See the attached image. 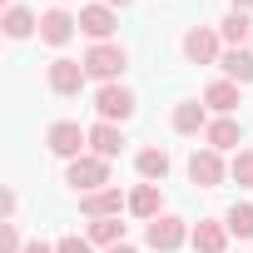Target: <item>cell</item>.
Segmentation results:
<instances>
[{
  "label": "cell",
  "mask_w": 253,
  "mask_h": 253,
  "mask_svg": "<svg viewBox=\"0 0 253 253\" xmlns=\"http://www.w3.org/2000/svg\"><path fill=\"white\" fill-rule=\"evenodd\" d=\"M124 65H129V55H124V45H89V55H84V70H89V80H104V84H114L119 75H124Z\"/></svg>",
  "instance_id": "cell-1"
},
{
  "label": "cell",
  "mask_w": 253,
  "mask_h": 253,
  "mask_svg": "<svg viewBox=\"0 0 253 253\" xmlns=\"http://www.w3.org/2000/svg\"><path fill=\"white\" fill-rule=\"evenodd\" d=\"M80 194H94V189H109V159H99V154H80L75 164H70V174H65Z\"/></svg>",
  "instance_id": "cell-2"
},
{
  "label": "cell",
  "mask_w": 253,
  "mask_h": 253,
  "mask_svg": "<svg viewBox=\"0 0 253 253\" xmlns=\"http://www.w3.org/2000/svg\"><path fill=\"white\" fill-rule=\"evenodd\" d=\"M45 144H50V154H60V159H70V164H75V159L84 154V144H89V129H80V124L60 119V124H50Z\"/></svg>",
  "instance_id": "cell-3"
},
{
  "label": "cell",
  "mask_w": 253,
  "mask_h": 253,
  "mask_svg": "<svg viewBox=\"0 0 253 253\" xmlns=\"http://www.w3.org/2000/svg\"><path fill=\"white\" fill-rule=\"evenodd\" d=\"M94 109H99V119H104V124H114V119L124 124V119L134 114V94L124 89V84H104V89L94 94Z\"/></svg>",
  "instance_id": "cell-4"
},
{
  "label": "cell",
  "mask_w": 253,
  "mask_h": 253,
  "mask_svg": "<svg viewBox=\"0 0 253 253\" xmlns=\"http://www.w3.org/2000/svg\"><path fill=\"white\" fill-rule=\"evenodd\" d=\"M189 179L199 184V189H218L223 184V159H218V149H194L189 154Z\"/></svg>",
  "instance_id": "cell-5"
},
{
  "label": "cell",
  "mask_w": 253,
  "mask_h": 253,
  "mask_svg": "<svg viewBox=\"0 0 253 253\" xmlns=\"http://www.w3.org/2000/svg\"><path fill=\"white\" fill-rule=\"evenodd\" d=\"M184 238H189V228H184V218H174V213H159V218L149 223V248H154V253H174Z\"/></svg>",
  "instance_id": "cell-6"
},
{
  "label": "cell",
  "mask_w": 253,
  "mask_h": 253,
  "mask_svg": "<svg viewBox=\"0 0 253 253\" xmlns=\"http://www.w3.org/2000/svg\"><path fill=\"white\" fill-rule=\"evenodd\" d=\"M84 80H89L84 60H55V65H50V89H55V94H80Z\"/></svg>",
  "instance_id": "cell-7"
},
{
  "label": "cell",
  "mask_w": 253,
  "mask_h": 253,
  "mask_svg": "<svg viewBox=\"0 0 253 253\" xmlns=\"http://www.w3.org/2000/svg\"><path fill=\"white\" fill-rule=\"evenodd\" d=\"M114 25H119V20H114L109 5H84V10H80V30H84L94 45H104V40L114 35Z\"/></svg>",
  "instance_id": "cell-8"
},
{
  "label": "cell",
  "mask_w": 253,
  "mask_h": 253,
  "mask_svg": "<svg viewBox=\"0 0 253 253\" xmlns=\"http://www.w3.org/2000/svg\"><path fill=\"white\" fill-rule=\"evenodd\" d=\"M184 55H189L194 65H213V60H223V55H218V35L204 30V25H194V30L184 35Z\"/></svg>",
  "instance_id": "cell-9"
},
{
  "label": "cell",
  "mask_w": 253,
  "mask_h": 253,
  "mask_svg": "<svg viewBox=\"0 0 253 253\" xmlns=\"http://www.w3.org/2000/svg\"><path fill=\"white\" fill-rule=\"evenodd\" d=\"M119 209H124L119 189H94V194H80V213H84V218H119Z\"/></svg>",
  "instance_id": "cell-10"
},
{
  "label": "cell",
  "mask_w": 253,
  "mask_h": 253,
  "mask_svg": "<svg viewBox=\"0 0 253 253\" xmlns=\"http://www.w3.org/2000/svg\"><path fill=\"white\" fill-rule=\"evenodd\" d=\"M75 25H80V20H75L70 10H45V15H40V40H45V45H65V40L75 35Z\"/></svg>",
  "instance_id": "cell-11"
},
{
  "label": "cell",
  "mask_w": 253,
  "mask_h": 253,
  "mask_svg": "<svg viewBox=\"0 0 253 253\" xmlns=\"http://www.w3.org/2000/svg\"><path fill=\"white\" fill-rule=\"evenodd\" d=\"M199 253H223L228 248V223H213V218H199V228L189 233Z\"/></svg>",
  "instance_id": "cell-12"
},
{
  "label": "cell",
  "mask_w": 253,
  "mask_h": 253,
  "mask_svg": "<svg viewBox=\"0 0 253 253\" xmlns=\"http://www.w3.org/2000/svg\"><path fill=\"white\" fill-rule=\"evenodd\" d=\"M204 139H209V149H218V154H223V149H238V144H243V129H238V119H228V114H223V119H213L209 129H204Z\"/></svg>",
  "instance_id": "cell-13"
},
{
  "label": "cell",
  "mask_w": 253,
  "mask_h": 253,
  "mask_svg": "<svg viewBox=\"0 0 253 253\" xmlns=\"http://www.w3.org/2000/svg\"><path fill=\"white\" fill-rule=\"evenodd\" d=\"M89 149L99 154V159H114L119 149H124V134H119V124H94V129H89Z\"/></svg>",
  "instance_id": "cell-14"
},
{
  "label": "cell",
  "mask_w": 253,
  "mask_h": 253,
  "mask_svg": "<svg viewBox=\"0 0 253 253\" xmlns=\"http://www.w3.org/2000/svg\"><path fill=\"white\" fill-rule=\"evenodd\" d=\"M204 104L218 109V114H233V109H238V84H233V80H213V84L204 89Z\"/></svg>",
  "instance_id": "cell-15"
},
{
  "label": "cell",
  "mask_w": 253,
  "mask_h": 253,
  "mask_svg": "<svg viewBox=\"0 0 253 253\" xmlns=\"http://www.w3.org/2000/svg\"><path fill=\"white\" fill-rule=\"evenodd\" d=\"M129 213L154 223V218H159V184H139V189L129 194Z\"/></svg>",
  "instance_id": "cell-16"
},
{
  "label": "cell",
  "mask_w": 253,
  "mask_h": 253,
  "mask_svg": "<svg viewBox=\"0 0 253 253\" xmlns=\"http://www.w3.org/2000/svg\"><path fill=\"white\" fill-rule=\"evenodd\" d=\"M174 129H179V134H199V129H209V119H204V104H199V99H184V104L174 109Z\"/></svg>",
  "instance_id": "cell-17"
},
{
  "label": "cell",
  "mask_w": 253,
  "mask_h": 253,
  "mask_svg": "<svg viewBox=\"0 0 253 253\" xmlns=\"http://www.w3.org/2000/svg\"><path fill=\"white\" fill-rule=\"evenodd\" d=\"M218 35H223V40L238 50V45L253 35V20H248V10H228V15H223V25H218Z\"/></svg>",
  "instance_id": "cell-18"
},
{
  "label": "cell",
  "mask_w": 253,
  "mask_h": 253,
  "mask_svg": "<svg viewBox=\"0 0 253 253\" xmlns=\"http://www.w3.org/2000/svg\"><path fill=\"white\" fill-rule=\"evenodd\" d=\"M35 30H40V20H35L25 5H10V10H5V35H10V40H25V35H35Z\"/></svg>",
  "instance_id": "cell-19"
},
{
  "label": "cell",
  "mask_w": 253,
  "mask_h": 253,
  "mask_svg": "<svg viewBox=\"0 0 253 253\" xmlns=\"http://www.w3.org/2000/svg\"><path fill=\"white\" fill-rule=\"evenodd\" d=\"M134 169L149 179V184H159L164 174H169V154L164 149H139V159H134Z\"/></svg>",
  "instance_id": "cell-20"
},
{
  "label": "cell",
  "mask_w": 253,
  "mask_h": 253,
  "mask_svg": "<svg viewBox=\"0 0 253 253\" xmlns=\"http://www.w3.org/2000/svg\"><path fill=\"white\" fill-rule=\"evenodd\" d=\"M89 243H99V248L124 243V223L119 218H89Z\"/></svg>",
  "instance_id": "cell-21"
},
{
  "label": "cell",
  "mask_w": 253,
  "mask_h": 253,
  "mask_svg": "<svg viewBox=\"0 0 253 253\" xmlns=\"http://www.w3.org/2000/svg\"><path fill=\"white\" fill-rule=\"evenodd\" d=\"M218 65L228 70V80H233V84H248V80H253V50H228Z\"/></svg>",
  "instance_id": "cell-22"
},
{
  "label": "cell",
  "mask_w": 253,
  "mask_h": 253,
  "mask_svg": "<svg viewBox=\"0 0 253 253\" xmlns=\"http://www.w3.org/2000/svg\"><path fill=\"white\" fill-rule=\"evenodd\" d=\"M223 223H228V233H233V238H253V204H233Z\"/></svg>",
  "instance_id": "cell-23"
},
{
  "label": "cell",
  "mask_w": 253,
  "mask_h": 253,
  "mask_svg": "<svg viewBox=\"0 0 253 253\" xmlns=\"http://www.w3.org/2000/svg\"><path fill=\"white\" fill-rule=\"evenodd\" d=\"M228 174H233L238 184H248V189H253V149H238V154H233V164H228Z\"/></svg>",
  "instance_id": "cell-24"
},
{
  "label": "cell",
  "mask_w": 253,
  "mask_h": 253,
  "mask_svg": "<svg viewBox=\"0 0 253 253\" xmlns=\"http://www.w3.org/2000/svg\"><path fill=\"white\" fill-rule=\"evenodd\" d=\"M55 253H89V238L70 233V238H60V243H55Z\"/></svg>",
  "instance_id": "cell-25"
},
{
  "label": "cell",
  "mask_w": 253,
  "mask_h": 253,
  "mask_svg": "<svg viewBox=\"0 0 253 253\" xmlns=\"http://www.w3.org/2000/svg\"><path fill=\"white\" fill-rule=\"evenodd\" d=\"M0 248H5V253H25V248H20V233H15V223H5V228H0Z\"/></svg>",
  "instance_id": "cell-26"
},
{
  "label": "cell",
  "mask_w": 253,
  "mask_h": 253,
  "mask_svg": "<svg viewBox=\"0 0 253 253\" xmlns=\"http://www.w3.org/2000/svg\"><path fill=\"white\" fill-rule=\"evenodd\" d=\"M25 253H55V248H50V243H40V238H35V243H25Z\"/></svg>",
  "instance_id": "cell-27"
},
{
  "label": "cell",
  "mask_w": 253,
  "mask_h": 253,
  "mask_svg": "<svg viewBox=\"0 0 253 253\" xmlns=\"http://www.w3.org/2000/svg\"><path fill=\"white\" fill-rule=\"evenodd\" d=\"M99 5H109V10L119 5V10H124V5H134V0H99Z\"/></svg>",
  "instance_id": "cell-28"
},
{
  "label": "cell",
  "mask_w": 253,
  "mask_h": 253,
  "mask_svg": "<svg viewBox=\"0 0 253 253\" xmlns=\"http://www.w3.org/2000/svg\"><path fill=\"white\" fill-rule=\"evenodd\" d=\"M104 253H134V248H129V243H114V248H104Z\"/></svg>",
  "instance_id": "cell-29"
},
{
  "label": "cell",
  "mask_w": 253,
  "mask_h": 253,
  "mask_svg": "<svg viewBox=\"0 0 253 253\" xmlns=\"http://www.w3.org/2000/svg\"><path fill=\"white\" fill-rule=\"evenodd\" d=\"M233 10H253V0H233Z\"/></svg>",
  "instance_id": "cell-30"
}]
</instances>
